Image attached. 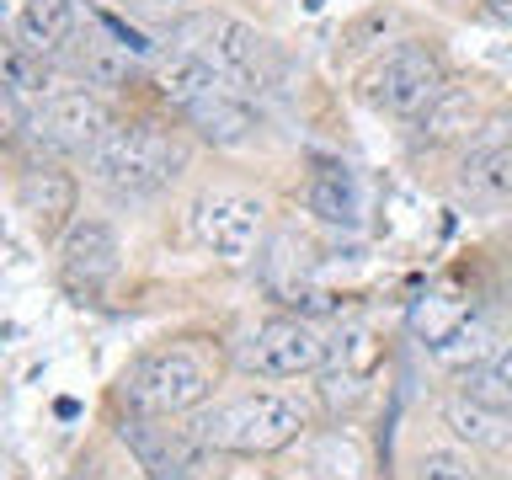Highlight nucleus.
Here are the masks:
<instances>
[{
  "label": "nucleus",
  "instance_id": "nucleus-1",
  "mask_svg": "<svg viewBox=\"0 0 512 480\" xmlns=\"http://www.w3.org/2000/svg\"><path fill=\"white\" fill-rule=\"evenodd\" d=\"M224 358L214 342H160L139 352L118 379V400L128 416H155V422H176V416H198L219 390Z\"/></svg>",
  "mask_w": 512,
  "mask_h": 480
},
{
  "label": "nucleus",
  "instance_id": "nucleus-2",
  "mask_svg": "<svg viewBox=\"0 0 512 480\" xmlns=\"http://www.w3.org/2000/svg\"><path fill=\"white\" fill-rule=\"evenodd\" d=\"M310 427H315V400L304 390H288V384L246 390V395L203 406L198 416H192V432H198L208 448L240 454V459L283 454V448H294Z\"/></svg>",
  "mask_w": 512,
  "mask_h": 480
},
{
  "label": "nucleus",
  "instance_id": "nucleus-3",
  "mask_svg": "<svg viewBox=\"0 0 512 480\" xmlns=\"http://www.w3.org/2000/svg\"><path fill=\"white\" fill-rule=\"evenodd\" d=\"M86 160H91V176L112 198L139 203V198H155L160 187H171L187 171V144L166 134L160 123L134 118V123H112Z\"/></svg>",
  "mask_w": 512,
  "mask_h": 480
},
{
  "label": "nucleus",
  "instance_id": "nucleus-4",
  "mask_svg": "<svg viewBox=\"0 0 512 480\" xmlns=\"http://www.w3.org/2000/svg\"><path fill=\"white\" fill-rule=\"evenodd\" d=\"M166 43L203 54L224 80H230V86H240L246 96L283 86V54H278V43H272L267 32H256L251 22L230 16V11H192L187 22L171 27Z\"/></svg>",
  "mask_w": 512,
  "mask_h": 480
},
{
  "label": "nucleus",
  "instance_id": "nucleus-5",
  "mask_svg": "<svg viewBox=\"0 0 512 480\" xmlns=\"http://www.w3.org/2000/svg\"><path fill=\"white\" fill-rule=\"evenodd\" d=\"M448 75L443 59L427 43H395L374 70L363 75V102L384 112V118H422V112L443 96Z\"/></svg>",
  "mask_w": 512,
  "mask_h": 480
},
{
  "label": "nucleus",
  "instance_id": "nucleus-6",
  "mask_svg": "<svg viewBox=\"0 0 512 480\" xmlns=\"http://www.w3.org/2000/svg\"><path fill=\"white\" fill-rule=\"evenodd\" d=\"M326 352H331V342L310 326V320L272 315L240 342L235 368L246 379H262V384H288V379H304V374H315V368H326Z\"/></svg>",
  "mask_w": 512,
  "mask_h": 480
},
{
  "label": "nucleus",
  "instance_id": "nucleus-7",
  "mask_svg": "<svg viewBox=\"0 0 512 480\" xmlns=\"http://www.w3.org/2000/svg\"><path fill=\"white\" fill-rule=\"evenodd\" d=\"M112 123H118L112 107L91 86H59L54 96H43L38 107H27L22 134L48 155H91Z\"/></svg>",
  "mask_w": 512,
  "mask_h": 480
},
{
  "label": "nucleus",
  "instance_id": "nucleus-8",
  "mask_svg": "<svg viewBox=\"0 0 512 480\" xmlns=\"http://www.w3.org/2000/svg\"><path fill=\"white\" fill-rule=\"evenodd\" d=\"M262 230H267V208L251 192H203L192 203V235H198V246L214 251L230 267L251 262L256 246H262Z\"/></svg>",
  "mask_w": 512,
  "mask_h": 480
},
{
  "label": "nucleus",
  "instance_id": "nucleus-9",
  "mask_svg": "<svg viewBox=\"0 0 512 480\" xmlns=\"http://www.w3.org/2000/svg\"><path fill=\"white\" fill-rule=\"evenodd\" d=\"M118 256H123V246H118V230L107 219H75L59 240V278L70 294L96 299L118 278Z\"/></svg>",
  "mask_w": 512,
  "mask_h": 480
},
{
  "label": "nucleus",
  "instance_id": "nucleus-10",
  "mask_svg": "<svg viewBox=\"0 0 512 480\" xmlns=\"http://www.w3.org/2000/svg\"><path fill=\"white\" fill-rule=\"evenodd\" d=\"M134 48H128L118 32H112L102 16H86V27L75 32L70 43H64V54H59V64L70 70L80 86H128L134 80Z\"/></svg>",
  "mask_w": 512,
  "mask_h": 480
},
{
  "label": "nucleus",
  "instance_id": "nucleus-11",
  "mask_svg": "<svg viewBox=\"0 0 512 480\" xmlns=\"http://www.w3.org/2000/svg\"><path fill=\"white\" fill-rule=\"evenodd\" d=\"M294 459H299L294 480H368L363 443L342 427H310L294 443Z\"/></svg>",
  "mask_w": 512,
  "mask_h": 480
},
{
  "label": "nucleus",
  "instance_id": "nucleus-12",
  "mask_svg": "<svg viewBox=\"0 0 512 480\" xmlns=\"http://www.w3.org/2000/svg\"><path fill=\"white\" fill-rule=\"evenodd\" d=\"M187 123L198 128L203 144H219V150H230V144H246V139H251L256 107H251L246 91L224 80V86H214L208 96H198V102L187 107Z\"/></svg>",
  "mask_w": 512,
  "mask_h": 480
},
{
  "label": "nucleus",
  "instance_id": "nucleus-13",
  "mask_svg": "<svg viewBox=\"0 0 512 480\" xmlns=\"http://www.w3.org/2000/svg\"><path fill=\"white\" fill-rule=\"evenodd\" d=\"M75 198H80V182L64 166L54 160H38V166L22 171V182H16V208L38 224V230H54L75 214Z\"/></svg>",
  "mask_w": 512,
  "mask_h": 480
},
{
  "label": "nucleus",
  "instance_id": "nucleus-14",
  "mask_svg": "<svg viewBox=\"0 0 512 480\" xmlns=\"http://www.w3.org/2000/svg\"><path fill=\"white\" fill-rule=\"evenodd\" d=\"M80 27H86V11H80V0H27V6L16 11L11 43L32 48V54L59 59L64 43H70Z\"/></svg>",
  "mask_w": 512,
  "mask_h": 480
},
{
  "label": "nucleus",
  "instance_id": "nucleus-15",
  "mask_svg": "<svg viewBox=\"0 0 512 480\" xmlns=\"http://www.w3.org/2000/svg\"><path fill=\"white\" fill-rule=\"evenodd\" d=\"M150 80H155L160 102H171V107H182V112L198 102V96H208L214 86H224V75H219L203 54L176 48V43H166V48L150 59Z\"/></svg>",
  "mask_w": 512,
  "mask_h": 480
},
{
  "label": "nucleus",
  "instance_id": "nucleus-16",
  "mask_svg": "<svg viewBox=\"0 0 512 480\" xmlns=\"http://www.w3.org/2000/svg\"><path fill=\"white\" fill-rule=\"evenodd\" d=\"M443 427L464 448H486V454H512V411H496L475 395H448L443 400Z\"/></svg>",
  "mask_w": 512,
  "mask_h": 480
},
{
  "label": "nucleus",
  "instance_id": "nucleus-17",
  "mask_svg": "<svg viewBox=\"0 0 512 480\" xmlns=\"http://www.w3.org/2000/svg\"><path fill=\"white\" fill-rule=\"evenodd\" d=\"M459 192L475 208H507L512 203V144H496V150L470 144V155L459 166Z\"/></svg>",
  "mask_w": 512,
  "mask_h": 480
},
{
  "label": "nucleus",
  "instance_id": "nucleus-18",
  "mask_svg": "<svg viewBox=\"0 0 512 480\" xmlns=\"http://www.w3.org/2000/svg\"><path fill=\"white\" fill-rule=\"evenodd\" d=\"M480 128V102L470 86H443V96L416 118V139L422 144H454V139H475Z\"/></svg>",
  "mask_w": 512,
  "mask_h": 480
},
{
  "label": "nucleus",
  "instance_id": "nucleus-19",
  "mask_svg": "<svg viewBox=\"0 0 512 480\" xmlns=\"http://www.w3.org/2000/svg\"><path fill=\"white\" fill-rule=\"evenodd\" d=\"M59 59H48V54H32V48L22 43H6V96H11V107L27 118V107H38L43 96H54L59 91Z\"/></svg>",
  "mask_w": 512,
  "mask_h": 480
},
{
  "label": "nucleus",
  "instance_id": "nucleus-20",
  "mask_svg": "<svg viewBox=\"0 0 512 480\" xmlns=\"http://www.w3.org/2000/svg\"><path fill=\"white\" fill-rule=\"evenodd\" d=\"M310 208L326 224H358V176H352L342 160H326L310 176Z\"/></svg>",
  "mask_w": 512,
  "mask_h": 480
},
{
  "label": "nucleus",
  "instance_id": "nucleus-21",
  "mask_svg": "<svg viewBox=\"0 0 512 480\" xmlns=\"http://www.w3.org/2000/svg\"><path fill=\"white\" fill-rule=\"evenodd\" d=\"M310 240H299L294 230H278L267 240V251H262V283L272 288L278 299H288V294H299V283L310 278Z\"/></svg>",
  "mask_w": 512,
  "mask_h": 480
},
{
  "label": "nucleus",
  "instance_id": "nucleus-22",
  "mask_svg": "<svg viewBox=\"0 0 512 480\" xmlns=\"http://www.w3.org/2000/svg\"><path fill=\"white\" fill-rule=\"evenodd\" d=\"M432 352V363L438 368H454V374H470L475 363H486L491 352H496V331L486 326V320H464V326L454 331V336H443V342H432L427 347Z\"/></svg>",
  "mask_w": 512,
  "mask_h": 480
},
{
  "label": "nucleus",
  "instance_id": "nucleus-23",
  "mask_svg": "<svg viewBox=\"0 0 512 480\" xmlns=\"http://www.w3.org/2000/svg\"><path fill=\"white\" fill-rule=\"evenodd\" d=\"M459 390L486 400V406H496V411H512V342L496 347L486 363L470 368V374H459Z\"/></svg>",
  "mask_w": 512,
  "mask_h": 480
},
{
  "label": "nucleus",
  "instance_id": "nucleus-24",
  "mask_svg": "<svg viewBox=\"0 0 512 480\" xmlns=\"http://www.w3.org/2000/svg\"><path fill=\"white\" fill-rule=\"evenodd\" d=\"M464 320H470V299H459V294H432V299H422V304L411 310V331L432 347V342H443V336H454Z\"/></svg>",
  "mask_w": 512,
  "mask_h": 480
},
{
  "label": "nucleus",
  "instance_id": "nucleus-25",
  "mask_svg": "<svg viewBox=\"0 0 512 480\" xmlns=\"http://www.w3.org/2000/svg\"><path fill=\"white\" fill-rule=\"evenodd\" d=\"M416 480H491V475L464 448H427L422 464H416Z\"/></svg>",
  "mask_w": 512,
  "mask_h": 480
},
{
  "label": "nucleus",
  "instance_id": "nucleus-26",
  "mask_svg": "<svg viewBox=\"0 0 512 480\" xmlns=\"http://www.w3.org/2000/svg\"><path fill=\"white\" fill-rule=\"evenodd\" d=\"M118 11L123 16H134L139 27H176V22H187L192 11H198V0H118Z\"/></svg>",
  "mask_w": 512,
  "mask_h": 480
},
{
  "label": "nucleus",
  "instance_id": "nucleus-27",
  "mask_svg": "<svg viewBox=\"0 0 512 480\" xmlns=\"http://www.w3.org/2000/svg\"><path fill=\"white\" fill-rule=\"evenodd\" d=\"M219 459H224L219 448H203V454H198V459H187L171 480H219Z\"/></svg>",
  "mask_w": 512,
  "mask_h": 480
},
{
  "label": "nucleus",
  "instance_id": "nucleus-28",
  "mask_svg": "<svg viewBox=\"0 0 512 480\" xmlns=\"http://www.w3.org/2000/svg\"><path fill=\"white\" fill-rule=\"evenodd\" d=\"M486 22L512 27V0H486Z\"/></svg>",
  "mask_w": 512,
  "mask_h": 480
},
{
  "label": "nucleus",
  "instance_id": "nucleus-29",
  "mask_svg": "<svg viewBox=\"0 0 512 480\" xmlns=\"http://www.w3.org/2000/svg\"><path fill=\"white\" fill-rule=\"evenodd\" d=\"M304 6H310V11H315V6H320V0H304Z\"/></svg>",
  "mask_w": 512,
  "mask_h": 480
},
{
  "label": "nucleus",
  "instance_id": "nucleus-30",
  "mask_svg": "<svg viewBox=\"0 0 512 480\" xmlns=\"http://www.w3.org/2000/svg\"><path fill=\"white\" fill-rule=\"evenodd\" d=\"M507 480H512V475H507Z\"/></svg>",
  "mask_w": 512,
  "mask_h": 480
}]
</instances>
